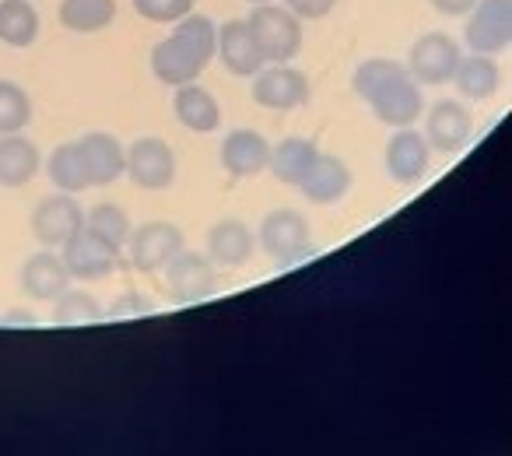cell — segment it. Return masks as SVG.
Returning a JSON list of instances; mask_svg holds the SVG:
<instances>
[{
  "instance_id": "30bf717a",
  "label": "cell",
  "mask_w": 512,
  "mask_h": 456,
  "mask_svg": "<svg viewBox=\"0 0 512 456\" xmlns=\"http://www.w3.org/2000/svg\"><path fill=\"white\" fill-rule=\"evenodd\" d=\"M372 106V113H376V120H383L386 127H411V123L421 120V113H425V102H421V88L418 81L411 78V74H404V78L390 81V85H383L376 95H369L365 99Z\"/></svg>"
},
{
  "instance_id": "2e32d148",
  "label": "cell",
  "mask_w": 512,
  "mask_h": 456,
  "mask_svg": "<svg viewBox=\"0 0 512 456\" xmlns=\"http://www.w3.org/2000/svg\"><path fill=\"white\" fill-rule=\"evenodd\" d=\"M81 155H85L88 183L92 186H109L127 172V151L113 134H85L78 141Z\"/></svg>"
},
{
  "instance_id": "ba28073f",
  "label": "cell",
  "mask_w": 512,
  "mask_h": 456,
  "mask_svg": "<svg viewBox=\"0 0 512 456\" xmlns=\"http://www.w3.org/2000/svg\"><path fill=\"white\" fill-rule=\"evenodd\" d=\"M127 176L144 190H165L176 179V155L158 137H141L127 151Z\"/></svg>"
},
{
  "instance_id": "7c38bea8",
  "label": "cell",
  "mask_w": 512,
  "mask_h": 456,
  "mask_svg": "<svg viewBox=\"0 0 512 456\" xmlns=\"http://www.w3.org/2000/svg\"><path fill=\"white\" fill-rule=\"evenodd\" d=\"M85 228V211L74 197H46L32 214V232L43 246H67Z\"/></svg>"
},
{
  "instance_id": "9c48e42d",
  "label": "cell",
  "mask_w": 512,
  "mask_h": 456,
  "mask_svg": "<svg viewBox=\"0 0 512 456\" xmlns=\"http://www.w3.org/2000/svg\"><path fill=\"white\" fill-rule=\"evenodd\" d=\"M183 253V232L169 221H151L141 232H130V260L137 271H158L169 267Z\"/></svg>"
},
{
  "instance_id": "1f68e13d",
  "label": "cell",
  "mask_w": 512,
  "mask_h": 456,
  "mask_svg": "<svg viewBox=\"0 0 512 456\" xmlns=\"http://www.w3.org/2000/svg\"><path fill=\"white\" fill-rule=\"evenodd\" d=\"M95 316V299L78 292H64L57 302V320H92Z\"/></svg>"
},
{
  "instance_id": "ffe728a7",
  "label": "cell",
  "mask_w": 512,
  "mask_h": 456,
  "mask_svg": "<svg viewBox=\"0 0 512 456\" xmlns=\"http://www.w3.org/2000/svg\"><path fill=\"white\" fill-rule=\"evenodd\" d=\"M299 186L313 204H337L351 190V169L337 155H320Z\"/></svg>"
},
{
  "instance_id": "e575fe53",
  "label": "cell",
  "mask_w": 512,
  "mask_h": 456,
  "mask_svg": "<svg viewBox=\"0 0 512 456\" xmlns=\"http://www.w3.org/2000/svg\"><path fill=\"white\" fill-rule=\"evenodd\" d=\"M249 4H253V8H260V4H271V0H249Z\"/></svg>"
},
{
  "instance_id": "277c9868",
  "label": "cell",
  "mask_w": 512,
  "mask_h": 456,
  "mask_svg": "<svg viewBox=\"0 0 512 456\" xmlns=\"http://www.w3.org/2000/svg\"><path fill=\"white\" fill-rule=\"evenodd\" d=\"M509 39H512V0H477L474 11L467 15L463 43L477 57H495V53L509 50Z\"/></svg>"
},
{
  "instance_id": "cb8c5ba5",
  "label": "cell",
  "mask_w": 512,
  "mask_h": 456,
  "mask_svg": "<svg viewBox=\"0 0 512 456\" xmlns=\"http://www.w3.org/2000/svg\"><path fill=\"white\" fill-rule=\"evenodd\" d=\"M39 39V11L32 0H0V43L25 50Z\"/></svg>"
},
{
  "instance_id": "52a82bcc",
  "label": "cell",
  "mask_w": 512,
  "mask_h": 456,
  "mask_svg": "<svg viewBox=\"0 0 512 456\" xmlns=\"http://www.w3.org/2000/svg\"><path fill=\"white\" fill-rule=\"evenodd\" d=\"M470 134H474V116L463 102L442 99L425 113V144L442 155L460 151L470 141Z\"/></svg>"
},
{
  "instance_id": "8992f818",
  "label": "cell",
  "mask_w": 512,
  "mask_h": 456,
  "mask_svg": "<svg viewBox=\"0 0 512 456\" xmlns=\"http://www.w3.org/2000/svg\"><path fill=\"white\" fill-rule=\"evenodd\" d=\"M249 95H253L256 106L288 113V109H299L302 102H309V78L288 64H274L256 74Z\"/></svg>"
},
{
  "instance_id": "d6a6232c",
  "label": "cell",
  "mask_w": 512,
  "mask_h": 456,
  "mask_svg": "<svg viewBox=\"0 0 512 456\" xmlns=\"http://www.w3.org/2000/svg\"><path fill=\"white\" fill-rule=\"evenodd\" d=\"M285 8L299 22H316V18H327L337 8V0H285Z\"/></svg>"
},
{
  "instance_id": "d6986e66",
  "label": "cell",
  "mask_w": 512,
  "mask_h": 456,
  "mask_svg": "<svg viewBox=\"0 0 512 456\" xmlns=\"http://www.w3.org/2000/svg\"><path fill=\"white\" fill-rule=\"evenodd\" d=\"M67 281H71V271H67L64 257H57V253H36L22 267V288L32 299H60L67 292Z\"/></svg>"
},
{
  "instance_id": "5bb4252c",
  "label": "cell",
  "mask_w": 512,
  "mask_h": 456,
  "mask_svg": "<svg viewBox=\"0 0 512 456\" xmlns=\"http://www.w3.org/2000/svg\"><path fill=\"white\" fill-rule=\"evenodd\" d=\"M221 165L235 179L256 176V172H264L271 165V144L264 141V134H256V130H232L221 141Z\"/></svg>"
},
{
  "instance_id": "7a4b0ae2",
  "label": "cell",
  "mask_w": 512,
  "mask_h": 456,
  "mask_svg": "<svg viewBox=\"0 0 512 456\" xmlns=\"http://www.w3.org/2000/svg\"><path fill=\"white\" fill-rule=\"evenodd\" d=\"M256 46L264 53L267 64H288L302 50V22L285 8V4H260L246 18Z\"/></svg>"
},
{
  "instance_id": "3957f363",
  "label": "cell",
  "mask_w": 512,
  "mask_h": 456,
  "mask_svg": "<svg viewBox=\"0 0 512 456\" xmlns=\"http://www.w3.org/2000/svg\"><path fill=\"white\" fill-rule=\"evenodd\" d=\"M463 53L460 43L446 32H425L421 39H414L411 60H407V74L418 85H449L460 67Z\"/></svg>"
},
{
  "instance_id": "ac0fdd59",
  "label": "cell",
  "mask_w": 512,
  "mask_h": 456,
  "mask_svg": "<svg viewBox=\"0 0 512 456\" xmlns=\"http://www.w3.org/2000/svg\"><path fill=\"white\" fill-rule=\"evenodd\" d=\"M172 113L193 134H211L221 123V106L207 88L200 85H183L176 88V99H172Z\"/></svg>"
},
{
  "instance_id": "f1b7e54d",
  "label": "cell",
  "mask_w": 512,
  "mask_h": 456,
  "mask_svg": "<svg viewBox=\"0 0 512 456\" xmlns=\"http://www.w3.org/2000/svg\"><path fill=\"white\" fill-rule=\"evenodd\" d=\"M85 228H88V232H95L102 243L113 246V250H123V246L130 243V221H127V214H123L120 207H113V204L92 207V211H88V218H85Z\"/></svg>"
},
{
  "instance_id": "4dcf8cb0",
  "label": "cell",
  "mask_w": 512,
  "mask_h": 456,
  "mask_svg": "<svg viewBox=\"0 0 512 456\" xmlns=\"http://www.w3.org/2000/svg\"><path fill=\"white\" fill-rule=\"evenodd\" d=\"M130 4H134L137 15L158 25H176L179 18L193 11V0H130Z\"/></svg>"
},
{
  "instance_id": "d4e9b609",
  "label": "cell",
  "mask_w": 512,
  "mask_h": 456,
  "mask_svg": "<svg viewBox=\"0 0 512 456\" xmlns=\"http://www.w3.org/2000/svg\"><path fill=\"white\" fill-rule=\"evenodd\" d=\"M453 81H456V88H460L463 99L484 102L498 92V85H502V71H498V64L491 57H477L474 53V57L460 60Z\"/></svg>"
},
{
  "instance_id": "8fae6325",
  "label": "cell",
  "mask_w": 512,
  "mask_h": 456,
  "mask_svg": "<svg viewBox=\"0 0 512 456\" xmlns=\"http://www.w3.org/2000/svg\"><path fill=\"white\" fill-rule=\"evenodd\" d=\"M214 57H218L221 64H225V71L235 74V78H256V74L267 67L264 53H260L253 32H249L246 18H235V22L221 25L218 29V53H214Z\"/></svg>"
},
{
  "instance_id": "6da1fadb",
  "label": "cell",
  "mask_w": 512,
  "mask_h": 456,
  "mask_svg": "<svg viewBox=\"0 0 512 456\" xmlns=\"http://www.w3.org/2000/svg\"><path fill=\"white\" fill-rule=\"evenodd\" d=\"M218 53V25L207 15H186L176 22L169 39L151 50V74L162 85H193L204 74V67Z\"/></svg>"
},
{
  "instance_id": "9a60e30c",
  "label": "cell",
  "mask_w": 512,
  "mask_h": 456,
  "mask_svg": "<svg viewBox=\"0 0 512 456\" xmlns=\"http://www.w3.org/2000/svg\"><path fill=\"white\" fill-rule=\"evenodd\" d=\"M116 253L109 243H102L95 232L81 228L78 236L64 246V264L71 271V278H81V281H95V278H106L116 264Z\"/></svg>"
},
{
  "instance_id": "603a6c76",
  "label": "cell",
  "mask_w": 512,
  "mask_h": 456,
  "mask_svg": "<svg viewBox=\"0 0 512 456\" xmlns=\"http://www.w3.org/2000/svg\"><path fill=\"white\" fill-rule=\"evenodd\" d=\"M39 172V148L22 134L0 137V186H25Z\"/></svg>"
},
{
  "instance_id": "5b68a950",
  "label": "cell",
  "mask_w": 512,
  "mask_h": 456,
  "mask_svg": "<svg viewBox=\"0 0 512 456\" xmlns=\"http://www.w3.org/2000/svg\"><path fill=\"white\" fill-rule=\"evenodd\" d=\"M260 246L271 253L278 264H292L313 253V239H309V221L292 207L271 211L260 225Z\"/></svg>"
},
{
  "instance_id": "4316f807",
  "label": "cell",
  "mask_w": 512,
  "mask_h": 456,
  "mask_svg": "<svg viewBox=\"0 0 512 456\" xmlns=\"http://www.w3.org/2000/svg\"><path fill=\"white\" fill-rule=\"evenodd\" d=\"M46 172H50V179L60 186L64 193H81L88 183V169H85V155H81L78 141L71 144H60L57 151L50 155V162H46Z\"/></svg>"
},
{
  "instance_id": "83f0119b",
  "label": "cell",
  "mask_w": 512,
  "mask_h": 456,
  "mask_svg": "<svg viewBox=\"0 0 512 456\" xmlns=\"http://www.w3.org/2000/svg\"><path fill=\"white\" fill-rule=\"evenodd\" d=\"M407 67L397 64V60L390 57H369L362 60V64L355 67V78H351V85H355V95L358 99H369V95H376L383 85H390V81L404 78Z\"/></svg>"
},
{
  "instance_id": "836d02e7",
  "label": "cell",
  "mask_w": 512,
  "mask_h": 456,
  "mask_svg": "<svg viewBox=\"0 0 512 456\" xmlns=\"http://www.w3.org/2000/svg\"><path fill=\"white\" fill-rule=\"evenodd\" d=\"M474 4H477V0H432V8L439 11V15H446V18L470 15V11H474Z\"/></svg>"
},
{
  "instance_id": "484cf974",
  "label": "cell",
  "mask_w": 512,
  "mask_h": 456,
  "mask_svg": "<svg viewBox=\"0 0 512 456\" xmlns=\"http://www.w3.org/2000/svg\"><path fill=\"white\" fill-rule=\"evenodd\" d=\"M116 18V0H64L60 4V25L71 32H102Z\"/></svg>"
},
{
  "instance_id": "4fadbf2b",
  "label": "cell",
  "mask_w": 512,
  "mask_h": 456,
  "mask_svg": "<svg viewBox=\"0 0 512 456\" xmlns=\"http://www.w3.org/2000/svg\"><path fill=\"white\" fill-rule=\"evenodd\" d=\"M428 158H432V148L411 127L397 130L390 137V144H386V172H390L393 183H404V186L418 183L428 172Z\"/></svg>"
},
{
  "instance_id": "7402d4cb",
  "label": "cell",
  "mask_w": 512,
  "mask_h": 456,
  "mask_svg": "<svg viewBox=\"0 0 512 456\" xmlns=\"http://www.w3.org/2000/svg\"><path fill=\"white\" fill-rule=\"evenodd\" d=\"M207 253L221 267H242L253 257V232L235 218L218 221L211 228V236H207Z\"/></svg>"
},
{
  "instance_id": "f546056e",
  "label": "cell",
  "mask_w": 512,
  "mask_h": 456,
  "mask_svg": "<svg viewBox=\"0 0 512 456\" xmlns=\"http://www.w3.org/2000/svg\"><path fill=\"white\" fill-rule=\"evenodd\" d=\"M32 120V102L22 85L0 81V134H22Z\"/></svg>"
},
{
  "instance_id": "44dd1931",
  "label": "cell",
  "mask_w": 512,
  "mask_h": 456,
  "mask_svg": "<svg viewBox=\"0 0 512 456\" xmlns=\"http://www.w3.org/2000/svg\"><path fill=\"white\" fill-rule=\"evenodd\" d=\"M320 155L323 151L316 148V141H306V137H288V141H281L278 148H271V165H267V169L274 172L278 183L299 186L302 179L313 172V165Z\"/></svg>"
},
{
  "instance_id": "e0dca14e",
  "label": "cell",
  "mask_w": 512,
  "mask_h": 456,
  "mask_svg": "<svg viewBox=\"0 0 512 456\" xmlns=\"http://www.w3.org/2000/svg\"><path fill=\"white\" fill-rule=\"evenodd\" d=\"M169 292L176 302H200L214 292V271L197 253H179L169 264Z\"/></svg>"
}]
</instances>
